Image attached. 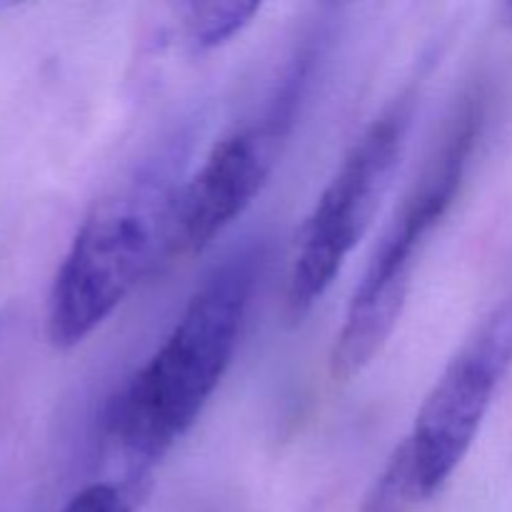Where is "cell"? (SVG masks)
Segmentation results:
<instances>
[{
  "mask_svg": "<svg viewBox=\"0 0 512 512\" xmlns=\"http://www.w3.org/2000/svg\"><path fill=\"white\" fill-rule=\"evenodd\" d=\"M175 193L158 175H143L90 208L50 285L45 330L53 348L85 343L168 260Z\"/></svg>",
  "mask_w": 512,
  "mask_h": 512,
  "instance_id": "cell-3",
  "label": "cell"
},
{
  "mask_svg": "<svg viewBox=\"0 0 512 512\" xmlns=\"http://www.w3.org/2000/svg\"><path fill=\"white\" fill-rule=\"evenodd\" d=\"M510 368L512 298L490 310L450 358L358 512H418L428 505L468 458Z\"/></svg>",
  "mask_w": 512,
  "mask_h": 512,
  "instance_id": "cell-2",
  "label": "cell"
},
{
  "mask_svg": "<svg viewBox=\"0 0 512 512\" xmlns=\"http://www.w3.org/2000/svg\"><path fill=\"white\" fill-rule=\"evenodd\" d=\"M303 78L305 73H295L260 123L243 125L220 138L198 170L178 185L168 258L203 253L263 193L293 125Z\"/></svg>",
  "mask_w": 512,
  "mask_h": 512,
  "instance_id": "cell-6",
  "label": "cell"
},
{
  "mask_svg": "<svg viewBox=\"0 0 512 512\" xmlns=\"http://www.w3.org/2000/svg\"><path fill=\"white\" fill-rule=\"evenodd\" d=\"M260 3L218 0V3H190L183 8L185 43L195 53H210L233 43L258 18Z\"/></svg>",
  "mask_w": 512,
  "mask_h": 512,
  "instance_id": "cell-7",
  "label": "cell"
},
{
  "mask_svg": "<svg viewBox=\"0 0 512 512\" xmlns=\"http://www.w3.org/2000/svg\"><path fill=\"white\" fill-rule=\"evenodd\" d=\"M153 490L150 473L125 475L123 480H100L85 485L58 512H140Z\"/></svg>",
  "mask_w": 512,
  "mask_h": 512,
  "instance_id": "cell-8",
  "label": "cell"
},
{
  "mask_svg": "<svg viewBox=\"0 0 512 512\" xmlns=\"http://www.w3.org/2000/svg\"><path fill=\"white\" fill-rule=\"evenodd\" d=\"M263 260L260 245H245L215 265L163 343L110 400L105 433L135 473H150L203 415L235 358Z\"/></svg>",
  "mask_w": 512,
  "mask_h": 512,
  "instance_id": "cell-1",
  "label": "cell"
},
{
  "mask_svg": "<svg viewBox=\"0 0 512 512\" xmlns=\"http://www.w3.org/2000/svg\"><path fill=\"white\" fill-rule=\"evenodd\" d=\"M500 15H503V23L512 30V0H510V3H505L503 8H500Z\"/></svg>",
  "mask_w": 512,
  "mask_h": 512,
  "instance_id": "cell-9",
  "label": "cell"
},
{
  "mask_svg": "<svg viewBox=\"0 0 512 512\" xmlns=\"http://www.w3.org/2000/svg\"><path fill=\"white\" fill-rule=\"evenodd\" d=\"M480 100H463L445 128L440 145L425 163L403 205L380 238L330 350V375L348 383L363 373L388 345L398 328L413 275L430 235L453 208L465 183L470 158L480 133Z\"/></svg>",
  "mask_w": 512,
  "mask_h": 512,
  "instance_id": "cell-4",
  "label": "cell"
},
{
  "mask_svg": "<svg viewBox=\"0 0 512 512\" xmlns=\"http://www.w3.org/2000/svg\"><path fill=\"white\" fill-rule=\"evenodd\" d=\"M418 93L403 90L358 135L295 240L285 283V318L290 325L323 300L330 285L373 225L408 145Z\"/></svg>",
  "mask_w": 512,
  "mask_h": 512,
  "instance_id": "cell-5",
  "label": "cell"
}]
</instances>
